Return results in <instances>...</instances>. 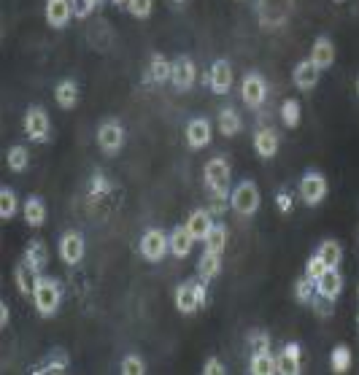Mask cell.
Masks as SVG:
<instances>
[{
    "instance_id": "cell-1",
    "label": "cell",
    "mask_w": 359,
    "mask_h": 375,
    "mask_svg": "<svg viewBox=\"0 0 359 375\" xmlns=\"http://www.w3.org/2000/svg\"><path fill=\"white\" fill-rule=\"evenodd\" d=\"M33 300H35V308H38L41 316H55L57 308H59V300H62L59 284L55 278H38L35 289H33Z\"/></svg>"
},
{
    "instance_id": "cell-2",
    "label": "cell",
    "mask_w": 359,
    "mask_h": 375,
    "mask_svg": "<svg viewBox=\"0 0 359 375\" xmlns=\"http://www.w3.org/2000/svg\"><path fill=\"white\" fill-rule=\"evenodd\" d=\"M205 305V286L203 284H197V281H187V284H181L178 289H176V308L181 311V313H194V311H200Z\"/></svg>"
},
{
    "instance_id": "cell-3",
    "label": "cell",
    "mask_w": 359,
    "mask_h": 375,
    "mask_svg": "<svg viewBox=\"0 0 359 375\" xmlns=\"http://www.w3.org/2000/svg\"><path fill=\"white\" fill-rule=\"evenodd\" d=\"M230 203L235 208V214L241 216H251L257 208H259V189L254 181H241L235 192L230 194Z\"/></svg>"
},
{
    "instance_id": "cell-4",
    "label": "cell",
    "mask_w": 359,
    "mask_h": 375,
    "mask_svg": "<svg viewBox=\"0 0 359 375\" xmlns=\"http://www.w3.org/2000/svg\"><path fill=\"white\" fill-rule=\"evenodd\" d=\"M292 11V0H259L257 3V14L262 27H278L286 22Z\"/></svg>"
},
{
    "instance_id": "cell-5",
    "label": "cell",
    "mask_w": 359,
    "mask_h": 375,
    "mask_svg": "<svg viewBox=\"0 0 359 375\" xmlns=\"http://www.w3.org/2000/svg\"><path fill=\"white\" fill-rule=\"evenodd\" d=\"M165 251H170V238H165L163 230H149L140 238V254L149 262H160L165 257Z\"/></svg>"
},
{
    "instance_id": "cell-6",
    "label": "cell",
    "mask_w": 359,
    "mask_h": 375,
    "mask_svg": "<svg viewBox=\"0 0 359 375\" xmlns=\"http://www.w3.org/2000/svg\"><path fill=\"white\" fill-rule=\"evenodd\" d=\"M25 135L35 143L49 140V116L41 106H33L25 113Z\"/></svg>"
},
{
    "instance_id": "cell-7",
    "label": "cell",
    "mask_w": 359,
    "mask_h": 375,
    "mask_svg": "<svg viewBox=\"0 0 359 375\" xmlns=\"http://www.w3.org/2000/svg\"><path fill=\"white\" fill-rule=\"evenodd\" d=\"M205 184L214 194H227V189H230V165L221 157H214L205 165Z\"/></svg>"
},
{
    "instance_id": "cell-8",
    "label": "cell",
    "mask_w": 359,
    "mask_h": 375,
    "mask_svg": "<svg viewBox=\"0 0 359 375\" xmlns=\"http://www.w3.org/2000/svg\"><path fill=\"white\" fill-rule=\"evenodd\" d=\"M300 197L308 205H319L327 197V181L322 173H305L300 181Z\"/></svg>"
},
{
    "instance_id": "cell-9",
    "label": "cell",
    "mask_w": 359,
    "mask_h": 375,
    "mask_svg": "<svg viewBox=\"0 0 359 375\" xmlns=\"http://www.w3.org/2000/svg\"><path fill=\"white\" fill-rule=\"evenodd\" d=\"M265 95H268V86H265V79L259 73H249L243 76V84H241V98L249 108H259L265 103Z\"/></svg>"
},
{
    "instance_id": "cell-10",
    "label": "cell",
    "mask_w": 359,
    "mask_h": 375,
    "mask_svg": "<svg viewBox=\"0 0 359 375\" xmlns=\"http://www.w3.org/2000/svg\"><path fill=\"white\" fill-rule=\"evenodd\" d=\"M98 143H100V149H103L106 154H116V152L122 149V143H125V130H122V125L113 122V119H109L106 125H100V130H98Z\"/></svg>"
},
{
    "instance_id": "cell-11",
    "label": "cell",
    "mask_w": 359,
    "mask_h": 375,
    "mask_svg": "<svg viewBox=\"0 0 359 375\" xmlns=\"http://www.w3.org/2000/svg\"><path fill=\"white\" fill-rule=\"evenodd\" d=\"M170 81L176 89H190L194 84V62L190 57H176L173 60V71H170Z\"/></svg>"
},
{
    "instance_id": "cell-12",
    "label": "cell",
    "mask_w": 359,
    "mask_h": 375,
    "mask_svg": "<svg viewBox=\"0 0 359 375\" xmlns=\"http://www.w3.org/2000/svg\"><path fill=\"white\" fill-rule=\"evenodd\" d=\"M208 84H211V89H214L217 95L230 92V86H232V65H230L227 60H217V62L211 65Z\"/></svg>"
},
{
    "instance_id": "cell-13",
    "label": "cell",
    "mask_w": 359,
    "mask_h": 375,
    "mask_svg": "<svg viewBox=\"0 0 359 375\" xmlns=\"http://www.w3.org/2000/svg\"><path fill=\"white\" fill-rule=\"evenodd\" d=\"M59 257L68 265H79L84 257V238L79 232H65L59 241Z\"/></svg>"
},
{
    "instance_id": "cell-14",
    "label": "cell",
    "mask_w": 359,
    "mask_h": 375,
    "mask_svg": "<svg viewBox=\"0 0 359 375\" xmlns=\"http://www.w3.org/2000/svg\"><path fill=\"white\" fill-rule=\"evenodd\" d=\"M319 71H327L332 62H335V46H332V41L327 35H322V38H316L313 41V46H311V57H308Z\"/></svg>"
},
{
    "instance_id": "cell-15",
    "label": "cell",
    "mask_w": 359,
    "mask_h": 375,
    "mask_svg": "<svg viewBox=\"0 0 359 375\" xmlns=\"http://www.w3.org/2000/svg\"><path fill=\"white\" fill-rule=\"evenodd\" d=\"M73 17L71 0H46V22L52 27H65Z\"/></svg>"
},
{
    "instance_id": "cell-16",
    "label": "cell",
    "mask_w": 359,
    "mask_h": 375,
    "mask_svg": "<svg viewBox=\"0 0 359 375\" xmlns=\"http://www.w3.org/2000/svg\"><path fill=\"white\" fill-rule=\"evenodd\" d=\"M316 292L330 297V300H335V297L343 292V275L338 273V268H327L322 273V278L316 281Z\"/></svg>"
},
{
    "instance_id": "cell-17",
    "label": "cell",
    "mask_w": 359,
    "mask_h": 375,
    "mask_svg": "<svg viewBox=\"0 0 359 375\" xmlns=\"http://www.w3.org/2000/svg\"><path fill=\"white\" fill-rule=\"evenodd\" d=\"M187 143L192 149H203V146L211 143V125H208V119H192L187 125Z\"/></svg>"
},
{
    "instance_id": "cell-18",
    "label": "cell",
    "mask_w": 359,
    "mask_h": 375,
    "mask_svg": "<svg viewBox=\"0 0 359 375\" xmlns=\"http://www.w3.org/2000/svg\"><path fill=\"white\" fill-rule=\"evenodd\" d=\"M211 227H214V221H211V211L197 208V211H192V216L187 219V230L192 232L194 241H205V235L211 232Z\"/></svg>"
},
{
    "instance_id": "cell-19",
    "label": "cell",
    "mask_w": 359,
    "mask_h": 375,
    "mask_svg": "<svg viewBox=\"0 0 359 375\" xmlns=\"http://www.w3.org/2000/svg\"><path fill=\"white\" fill-rule=\"evenodd\" d=\"M192 232L187 230V224L184 227H176L173 232H170V254L173 257H190V251H192Z\"/></svg>"
},
{
    "instance_id": "cell-20",
    "label": "cell",
    "mask_w": 359,
    "mask_h": 375,
    "mask_svg": "<svg viewBox=\"0 0 359 375\" xmlns=\"http://www.w3.org/2000/svg\"><path fill=\"white\" fill-rule=\"evenodd\" d=\"M276 367L281 375H297L300 373V349L295 343H289L281 351V356L276 359Z\"/></svg>"
},
{
    "instance_id": "cell-21",
    "label": "cell",
    "mask_w": 359,
    "mask_h": 375,
    "mask_svg": "<svg viewBox=\"0 0 359 375\" xmlns=\"http://www.w3.org/2000/svg\"><path fill=\"white\" fill-rule=\"evenodd\" d=\"M319 73H322V71H319L311 60H303V62L295 68V84L308 92V89H313V86L319 84Z\"/></svg>"
},
{
    "instance_id": "cell-22",
    "label": "cell",
    "mask_w": 359,
    "mask_h": 375,
    "mask_svg": "<svg viewBox=\"0 0 359 375\" xmlns=\"http://www.w3.org/2000/svg\"><path fill=\"white\" fill-rule=\"evenodd\" d=\"M14 281H17V286H19V292H22V295H33L35 281H38V270L30 268L28 262L22 259V262L14 268Z\"/></svg>"
},
{
    "instance_id": "cell-23",
    "label": "cell",
    "mask_w": 359,
    "mask_h": 375,
    "mask_svg": "<svg viewBox=\"0 0 359 375\" xmlns=\"http://www.w3.org/2000/svg\"><path fill=\"white\" fill-rule=\"evenodd\" d=\"M25 262H28L30 268H35L38 273L49 265V248H46V243L41 241H30L28 248H25Z\"/></svg>"
},
{
    "instance_id": "cell-24",
    "label": "cell",
    "mask_w": 359,
    "mask_h": 375,
    "mask_svg": "<svg viewBox=\"0 0 359 375\" xmlns=\"http://www.w3.org/2000/svg\"><path fill=\"white\" fill-rule=\"evenodd\" d=\"M55 98H57V106L62 108H73L79 103V84L73 79H65L57 84L55 89Z\"/></svg>"
},
{
    "instance_id": "cell-25",
    "label": "cell",
    "mask_w": 359,
    "mask_h": 375,
    "mask_svg": "<svg viewBox=\"0 0 359 375\" xmlns=\"http://www.w3.org/2000/svg\"><path fill=\"white\" fill-rule=\"evenodd\" d=\"M254 149H257L259 157L270 160L278 152V135L273 130H259V133L254 135Z\"/></svg>"
},
{
    "instance_id": "cell-26",
    "label": "cell",
    "mask_w": 359,
    "mask_h": 375,
    "mask_svg": "<svg viewBox=\"0 0 359 375\" xmlns=\"http://www.w3.org/2000/svg\"><path fill=\"white\" fill-rule=\"evenodd\" d=\"M241 127H243V122H241L238 111H235V108H221L219 111V133H224L230 138V135L241 133Z\"/></svg>"
},
{
    "instance_id": "cell-27",
    "label": "cell",
    "mask_w": 359,
    "mask_h": 375,
    "mask_svg": "<svg viewBox=\"0 0 359 375\" xmlns=\"http://www.w3.org/2000/svg\"><path fill=\"white\" fill-rule=\"evenodd\" d=\"M219 270H221L219 254H214V251H203V257H200V262H197V273H200V278H203V281H211Z\"/></svg>"
},
{
    "instance_id": "cell-28",
    "label": "cell",
    "mask_w": 359,
    "mask_h": 375,
    "mask_svg": "<svg viewBox=\"0 0 359 375\" xmlns=\"http://www.w3.org/2000/svg\"><path fill=\"white\" fill-rule=\"evenodd\" d=\"M170 71H173V62H167L163 54H154V57H151V68H149L146 81H157V84H163V81L170 79Z\"/></svg>"
},
{
    "instance_id": "cell-29",
    "label": "cell",
    "mask_w": 359,
    "mask_h": 375,
    "mask_svg": "<svg viewBox=\"0 0 359 375\" xmlns=\"http://www.w3.org/2000/svg\"><path fill=\"white\" fill-rule=\"evenodd\" d=\"M25 221L30 227H41L46 221V208H44V203L38 197H30L25 203Z\"/></svg>"
},
{
    "instance_id": "cell-30",
    "label": "cell",
    "mask_w": 359,
    "mask_h": 375,
    "mask_svg": "<svg viewBox=\"0 0 359 375\" xmlns=\"http://www.w3.org/2000/svg\"><path fill=\"white\" fill-rule=\"evenodd\" d=\"M251 373L254 375H273L278 373V367H276V359L265 351V354H254L251 356Z\"/></svg>"
},
{
    "instance_id": "cell-31",
    "label": "cell",
    "mask_w": 359,
    "mask_h": 375,
    "mask_svg": "<svg viewBox=\"0 0 359 375\" xmlns=\"http://www.w3.org/2000/svg\"><path fill=\"white\" fill-rule=\"evenodd\" d=\"M205 251H214V254H221L224 251V246H227V230L221 227V224H214L211 227V232L205 235Z\"/></svg>"
},
{
    "instance_id": "cell-32",
    "label": "cell",
    "mask_w": 359,
    "mask_h": 375,
    "mask_svg": "<svg viewBox=\"0 0 359 375\" xmlns=\"http://www.w3.org/2000/svg\"><path fill=\"white\" fill-rule=\"evenodd\" d=\"M324 262H327V268H338L340 265V259H343V248L338 246L335 241H324L319 246V251H316Z\"/></svg>"
},
{
    "instance_id": "cell-33",
    "label": "cell",
    "mask_w": 359,
    "mask_h": 375,
    "mask_svg": "<svg viewBox=\"0 0 359 375\" xmlns=\"http://www.w3.org/2000/svg\"><path fill=\"white\" fill-rule=\"evenodd\" d=\"M65 367H68V354H52L41 367H35L33 373H38V375H44V373H65Z\"/></svg>"
},
{
    "instance_id": "cell-34",
    "label": "cell",
    "mask_w": 359,
    "mask_h": 375,
    "mask_svg": "<svg viewBox=\"0 0 359 375\" xmlns=\"http://www.w3.org/2000/svg\"><path fill=\"white\" fill-rule=\"evenodd\" d=\"M17 194H14V189L3 187L0 189V216L3 219H11V216L17 214Z\"/></svg>"
},
{
    "instance_id": "cell-35",
    "label": "cell",
    "mask_w": 359,
    "mask_h": 375,
    "mask_svg": "<svg viewBox=\"0 0 359 375\" xmlns=\"http://www.w3.org/2000/svg\"><path fill=\"white\" fill-rule=\"evenodd\" d=\"M30 165V154L25 146H11L8 149V167L11 170H28Z\"/></svg>"
},
{
    "instance_id": "cell-36",
    "label": "cell",
    "mask_w": 359,
    "mask_h": 375,
    "mask_svg": "<svg viewBox=\"0 0 359 375\" xmlns=\"http://www.w3.org/2000/svg\"><path fill=\"white\" fill-rule=\"evenodd\" d=\"M281 119H284L286 127H297V122H300V103H297V100H284V106H281Z\"/></svg>"
},
{
    "instance_id": "cell-37",
    "label": "cell",
    "mask_w": 359,
    "mask_h": 375,
    "mask_svg": "<svg viewBox=\"0 0 359 375\" xmlns=\"http://www.w3.org/2000/svg\"><path fill=\"white\" fill-rule=\"evenodd\" d=\"M351 367V351L346 349V346H338V349L332 351V370L335 373H346Z\"/></svg>"
},
{
    "instance_id": "cell-38",
    "label": "cell",
    "mask_w": 359,
    "mask_h": 375,
    "mask_svg": "<svg viewBox=\"0 0 359 375\" xmlns=\"http://www.w3.org/2000/svg\"><path fill=\"white\" fill-rule=\"evenodd\" d=\"M122 373L125 375H143L146 373V365H143V359H140V356L130 354V356H125V359H122Z\"/></svg>"
},
{
    "instance_id": "cell-39",
    "label": "cell",
    "mask_w": 359,
    "mask_h": 375,
    "mask_svg": "<svg viewBox=\"0 0 359 375\" xmlns=\"http://www.w3.org/2000/svg\"><path fill=\"white\" fill-rule=\"evenodd\" d=\"M324 270H327V262H324V259H322L319 254H313V257L308 259V268H305V275H308L311 281H319Z\"/></svg>"
},
{
    "instance_id": "cell-40",
    "label": "cell",
    "mask_w": 359,
    "mask_h": 375,
    "mask_svg": "<svg viewBox=\"0 0 359 375\" xmlns=\"http://www.w3.org/2000/svg\"><path fill=\"white\" fill-rule=\"evenodd\" d=\"M313 295H316V281H311L308 275L300 278V281H297V300H300V302H311Z\"/></svg>"
},
{
    "instance_id": "cell-41",
    "label": "cell",
    "mask_w": 359,
    "mask_h": 375,
    "mask_svg": "<svg viewBox=\"0 0 359 375\" xmlns=\"http://www.w3.org/2000/svg\"><path fill=\"white\" fill-rule=\"evenodd\" d=\"M127 11H130L133 17L143 19V17L151 14V0H130V3H127Z\"/></svg>"
},
{
    "instance_id": "cell-42",
    "label": "cell",
    "mask_w": 359,
    "mask_h": 375,
    "mask_svg": "<svg viewBox=\"0 0 359 375\" xmlns=\"http://www.w3.org/2000/svg\"><path fill=\"white\" fill-rule=\"evenodd\" d=\"M249 346L254 349V354H265L270 349V338L265 332H254V335H249Z\"/></svg>"
},
{
    "instance_id": "cell-43",
    "label": "cell",
    "mask_w": 359,
    "mask_h": 375,
    "mask_svg": "<svg viewBox=\"0 0 359 375\" xmlns=\"http://www.w3.org/2000/svg\"><path fill=\"white\" fill-rule=\"evenodd\" d=\"M71 6H73V17H79V19H84V17H89L92 11H95V0H71Z\"/></svg>"
},
{
    "instance_id": "cell-44",
    "label": "cell",
    "mask_w": 359,
    "mask_h": 375,
    "mask_svg": "<svg viewBox=\"0 0 359 375\" xmlns=\"http://www.w3.org/2000/svg\"><path fill=\"white\" fill-rule=\"evenodd\" d=\"M111 189V184L106 181V176H95V181H92V194L98 197V194H106Z\"/></svg>"
},
{
    "instance_id": "cell-45",
    "label": "cell",
    "mask_w": 359,
    "mask_h": 375,
    "mask_svg": "<svg viewBox=\"0 0 359 375\" xmlns=\"http://www.w3.org/2000/svg\"><path fill=\"white\" fill-rule=\"evenodd\" d=\"M203 373L205 375H221L224 373V365H221L219 359H208V362H205V367H203Z\"/></svg>"
},
{
    "instance_id": "cell-46",
    "label": "cell",
    "mask_w": 359,
    "mask_h": 375,
    "mask_svg": "<svg viewBox=\"0 0 359 375\" xmlns=\"http://www.w3.org/2000/svg\"><path fill=\"white\" fill-rule=\"evenodd\" d=\"M0 327H8V305L0 302Z\"/></svg>"
},
{
    "instance_id": "cell-47",
    "label": "cell",
    "mask_w": 359,
    "mask_h": 375,
    "mask_svg": "<svg viewBox=\"0 0 359 375\" xmlns=\"http://www.w3.org/2000/svg\"><path fill=\"white\" fill-rule=\"evenodd\" d=\"M278 205H281V208H284V211H286V208H289V197H286V194H284V192H281V194H278Z\"/></svg>"
},
{
    "instance_id": "cell-48",
    "label": "cell",
    "mask_w": 359,
    "mask_h": 375,
    "mask_svg": "<svg viewBox=\"0 0 359 375\" xmlns=\"http://www.w3.org/2000/svg\"><path fill=\"white\" fill-rule=\"evenodd\" d=\"M113 3H116V6H127L130 0H113Z\"/></svg>"
},
{
    "instance_id": "cell-49",
    "label": "cell",
    "mask_w": 359,
    "mask_h": 375,
    "mask_svg": "<svg viewBox=\"0 0 359 375\" xmlns=\"http://www.w3.org/2000/svg\"><path fill=\"white\" fill-rule=\"evenodd\" d=\"M357 92H359V79H357Z\"/></svg>"
},
{
    "instance_id": "cell-50",
    "label": "cell",
    "mask_w": 359,
    "mask_h": 375,
    "mask_svg": "<svg viewBox=\"0 0 359 375\" xmlns=\"http://www.w3.org/2000/svg\"><path fill=\"white\" fill-rule=\"evenodd\" d=\"M335 3H343V0H335Z\"/></svg>"
},
{
    "instance_id": "cell-51",
    "label": "cell",
    "mask_w": 359,
    "mask_h": 375,
    "mask_svg": "<svg viewBox=\"0 0 359 375\" xmlns=\"http://www.w3.org/2000/svg\"><path fill=\"white\" fill-rule=\"evenodd\" d=\"M357 297H359V286H357Z\"/></svg>"
},
{
    "instance_id": "cell-52",
    "label": "cell",
    "mask_w": 359,
    "mask_h": 375,
    "mask_svg": "<svg viewBox=\"0 0 359 375\" xmlns=\"http://www.w3.org/2000/svg\"><path fill=\"white\" fill-rule=\"evenodd\" d=\"M357 324H359V316H357Z\"/></svg>"
}]
</instances>
